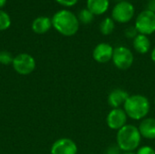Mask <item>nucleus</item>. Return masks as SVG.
Listing matches in <instances>:
<instances>
[{
  "label": "nucleus",
  "instance_id": "nucleus-1",
  "mask_svg": "<svg viewBox=\"0 0 155 154\" xmlns=\"http://www.w3.org/2000/svg\"><path fill=\"white\" fill-rule=\"evenodd\" d=\"M51 20L53 27L62 35L73 36L79 30L80 22L77 16L69 10L63 9L57 11Z\"/></svg>",
  "mask_w": 155,
  "mask_h": 154
},
{
  "label": "nucleus",
  "instance_id": "nucleus-2",
  "mask_svg": "<svg viewBox=\"0 0 155 154\" xmlns=\"http://www.w3.org/2000/svg\"><path fill=\"white\" fill-rule=\"evenodd\" d=\"M150 107L148 98L142 94L130 95L124 104V110L127 117L135 121L146 118L150 112Z\"/></svg>",
  "mask_w": 155,
  "mask_h": 154
},
{
  "label": "nucleus",
  "instance_id": "nucleus-3",
  "mask_svg": "<svg viewBox=\"0 0 155 154\" xmlns=\"http://www.w3.org/2000/svg\"><path fill=\"white\" fill-rule=\"evenodd\" d=\"M142 136L138 127L133 124H126L122 129L117 131L116 144L122 152H134L138 149L141 144Z\"/></svg>",
  "mask_w": 155,
  "mask_h": 154
},
{
  "label": "nucleus",
  "instance_id": "nucleus-4",
  "mask_svg": "<svg viewBox=\"0 0 155 154\" xmlns=\"http://www.w3.org/2000/svg\"><path fill=\"white\" fill-rule=\"evenodd\" d=\"M134 26L141 34L147 36L153 34L155 32V13L147 9L143 10L137 15Z\"/></svg>",
  "mask_w": 155,
  "mask_h": 154
},
{
  "label": "nucleus",
  "instance_id": "nucleus-5",
  "mask_svg": "<svg viewBox=\"0 0 155 154\" xmlns=\"http://www.w3.org/2000/svg\"><path fill=\"white\" fill-rule=\"evenodd\" d=\"M112 61L116 68L120 70H127L133 65L134 56L133 52L128 47L120 45L114 49Z\"/></svg>",
  "mask_w": 155,
  "mask_h": 154
},
{
  "label": "nucleus",
  "instance_id": "nucleus-6",
  "mask_svg": "<svg viewBox=\"0 0 155 154\" xmlns=\"http://www.w3.org/2000/svg\"><path fill=\"white\" fill-rule=\"evenodd\" d=\"M134 6L129 1L118 2L112 10V18L114 22L126 24L130 22L134 15Z\"/></svg>",
  "mask_w": 155,
  "mask_h": 154
},
{
  "label": "nucleus",
  "instance_id": "nucleus-7",
  "mask_svg": "<svg viewBox=\"0 0 155 154\" xmlns=\"http://www.w3.org/2000/svg\"><path fill=\"white\" fill-rule=\"evenodd\" d=\"M12 65L14 70L18 74L28 75L35 71L36 63L35 58L31 54L22 53L14 57Z\"/></svg>",
  "mask_w": 155,
  "mask_h": 154
},
{
  "label": "nucleus",
  "instance_id": "nucleus-8",
  "mask_svg": "<svg viewBox=\"0 0 155 154\" xmlns=\"http://www.w3.org/2000/svg\"><path fill=\"white\" fill-rule=\"evenodd\" d=\"M127 115L124 109L115 108L112 109L106 117V123L108 127L114 131H119L127 123Z\"/></svg>",
  "mask_w": 155,
  "mask_h": 154
},
{
  "label": "nucleus",
  "instance_id": "nucleus-9",
  "mask_svg": "<svg viewBox=\"0 0 155 154\" xmlns=\"http://www.w3.org/2000/svg\"><path fill=\"white\" fill-rule=\"evenodd\" d=\"M76 143L69 138H60L56 140L50 150L51 154H77Z\"/></svg>",
  "mask_w": 155,
  "mask_h": 154
},
{
  "label": "nucleus",
  "instance_id": "nucleus-10",
  "mask_svg": "<svg viewBox=\"0 0 155 154\" xmlns=\"http://www.w3.org/2000/svg\"><path fill=\"white\" fill-rule=\"evenodd\" d=\"M114 49V48L108 43H100L93 51V58L97 63L106 64L112 60Z\"/></svg>",
  "mask_w": 155,
  "mask_h": 154
},
{
  "label": "nucleus",
  "instance_id": "nucleus-11",
  "mask_svg": "<svg viewBox=\"0 0 155 154\" xmlns=\"http://www.w3.org/2000/svg\"><path fill=\"white\" fill-rule=\"evenodd\" d=\"M129 96L130 95L126 91L121 88H116L109 93L107 102H108V104L113 109L120 108L121 105L124 104V103L126 102Z\"/></svg>",
  "mask_w": 155,
  "mask_h": 154
},
{
  "label": "nucleus",
  "instance_id": "nucleus-12",
  "mask_svg": "<svg viewBox=\"0 0 155 154\" xmlns=\"http://www.w3.org/2000/svg\"><path fill=\"white\" fill-rule=\"evenodd\" d=\"M138 130L142 137L149 140L155 139V119L144 118L138 126Z\"/></svg>",
  "mask_w": 155,
  "mask_h": 154
},
{
  "label": "nucleus",
  "instance_id": "nucleus-13",
  "mask_svg": "<svg viewBox=\"0 0 155 154\" xmlns=\"http://www.w3.org/2000/svg\"><path fill=\"white\" fill-rule=\"evenodd\" d=\"M110 6L109 0H86V8L94 15H104Z\"/></svg>",
  "mask_w": 155,
  "mask_h": 154
},
{
  "label": "nucleus",
  "instance_id": "nucleus-14",
  "mask_svg": "<svg viewBox=\"0 0 155 154\" xmlns=\"http://www.w3.org/2000/svg\"><path fill=\"white\" fill-rule=\"evenodd\" d=\"M52 20L47 16L36 17L32 23V30L38 34H45L52 27Z\"/></svg>",
  "mask_w": 155,
  "mask_h": 154
},
{
  "label": "nucleus",
  "instance_id": "nucleus-15",
  "mask_svg": "<svg viewBox=\"0 0 155 154\" xmlns=\"http://www.w3.org/2000/svg\"><path fill=\"white\" fill-rule=\"evenodd\" d=\"M133 45L134 50L141 54H145L150 51L151 41L147 35L139 34L133 41Z\"/></svg>",
  "mask_w": 155,
  "mask_h": 154
},
{
  "label": "nucleus",
  "instance_id": "nucleus-16",
  "mask_svg": "<svg viewBox=\"0 0 155 154\" xmlns=\"http://www.w3.org/2000/svg\"><path fill=\"white\" fill-rule=\"evenodd\" d=\"M115 27V22L112 17H105L102 20L100 23V32L104 35H109L111 34Z\"/></svg>",
  "mask_w": 155,
  "mask_h": 154
},
{
  "label": "nucleus",
  "instance_id": "nucleus-17",
  "mask_svg": "<svg viewBox=\"0 0 155 154\" xmlns=\"http://www.w3.org/2000/svg\"><path fill=\"white\" fill-rule=\"evenodd\" d=\"M94 16L95 15L89 9L84 8V9H81L79 11L77 18H78L80 23H82L84 25H88V24H90V23H92L94 21Z\"/></svg>",
  "mask_w": 155,
  "mask_h": 154
},
{
  "label": "nucleus",
  "instance_id": "nucleus-18",
  "mask_svg": "<svg viewBox=\"0 0 155 154\" xmlns=\"http://www.w3.org/2000/svg\"><path fill=\"white\" fill-rule=\"evenodd\" d=\"M10 25H11V18L9 15L5 11L0 10V31L8 29Z\"/></svg>",
  "mask_w": 155,
  "mask_h": 154
},
{
  "label": "nucleus",
  "instance_id": "nucleus-19",
  "mask_svg": "<svg viewBox=\"0 0 155 154\" xmlns=\"http://www.w3.org/2000/svg\"><path fill=\"white\" fill-rule=\"evenodd\" d=\"M14 57L11 53L7 51H1L0 52V64L4 65H8L13 64Z\"/></svg>",
  "mask_w": 155,
  "mask_h": 154
},
{
  "label": "nucleus",
  "instance_id": "nucleus-20",
  "mask_svg": "<svg viewBox=\"0 0 155 154\" xmlns=\"http://www.w3.org/2000/svg\"><path fill=\"white\" fill-rule=\"evenodd\" d=\"M139 34L138 31L136 30L135 26H129L124 30V35L129 39H134Z\"/></svg>",
  "mask_w": 155,
  "mask_h": 154
},
{
  "label": "nucleus",
  "instance_id": "nucleus-21",
  "mask_svg": "<svg viewBox=\"0 0 155 154\" xmlns=\"http://www.w3.org/2000/svg\"><path fill=\"white\" fill-rule=\"evenodd\" d=\"M136 154H155V150L151 146L145 145L139 148Z\"/></svg>",
  "mask_w": 155,
  "mask_h": 154
},
{
  "label": "nucleus",
  "instance_id": "nucleus-22",
  "mask_svg": "<svg viewBox=\"0 0 155 154\" xmlns=\"http://www.w3.org/2000/svg\"><path fill=\"white\" fill-rule=\"evenodd\" d=\"M58 4H60L61 5L64 6H74V5H76V3L78 2V0H55Z\"/></svg>",
  "mask_w": 155,
  "mask_h": 154
},
{
  "label": "nucleus",
  "instance_id": "nucleus-23",
  "mask_svg": "<svg viewBox=\"0 0 155 154\" xmlns=\"http://www.w3.org/2000/svg\"><path fill=\"white\" fill-rule=\"evenodd\" d=\"M121 152L122 150L119 148L117 144H115V145H111L108 147L106 151V154H121Z\"/></svg>",
  "mask_w": 155,
  "mask_h": 154
},
{
  "label": "nucleus",
  "instance_id": "nucleus-24",
  "mask_svg": "<svg viewBox=\"0 0 155 154\" xmlns=\"http://www.w3.org/2000/svg\"><path fill=\"white\" fill-rule=\"evenodd\" d=\"M147 10L155 13V0H149L147 3Z\"/></svg>",
  "mask_w": 155,
  "mask_h": 154
},
{
  "label": "nucleus",
  "instance_id": "nucleus-25",
  "mask_svg": "<svg viewBox=\"0 0 155 154\" xmlns=\"http://www.w3.org/2000/svg\"><path fill=\"white\" fill-rule=\"evenodd\" d=\"M151 59L153 63H155V47L153 49V51L151 53Z\"/></svg>",
  "mask_w": 155,
  "mask_h": 154
},
{
  "label": "nucleus",
  "instance_id": "nucleus-26",
  "mask_svg": "<svg viewBox=\"0 0 155 154\" xmlns=\"http://www.w3.org/2000/svg\"><path fill=\"white\" fill-rule=\"evenodd\" d=\"M6 3V0H0V8H2Z\"/></svg>",
  "mask_w": 155,
  "mask_h": 154
},
{
  "label": "nucleus",
  "instance_id": "nucleus-27",
  "mask_svg": "<svg viewBox=\"0 0 155 154\" xmlns=\"http://www.w3.org/2000/svg\"><path fill=\"white\" fill-rule=\"evenodd\" d=\"M123 154H136V153H134V152H124Z\"/></svg>",
  "mask_w": 155,
  "mask_h": 154
},
{
  "label": "nucleus",
  "instance_id": "nucleus-28",
  "mask_svg": "<svg viewBox=\"0 0 155 154\" xmlns=\"http://www.w3.org/2000/svg\"><path fill=\"white\" fill-rule=\"evenodd\" d=\"M154 103H155V99H154Z\"/></svg>",
  "mask_w": 155,
  "mask_h": 154
}]
</instances>
